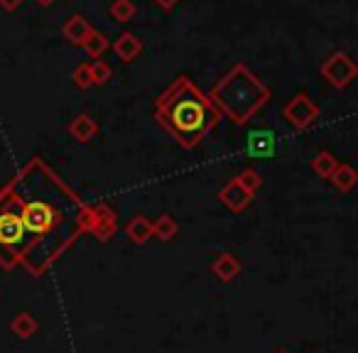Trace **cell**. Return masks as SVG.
Returning <instances> with one entry per match:
<instances>
[{
  "label": "cell",
  "mask_w": 358,
  "mask_h": 353,
  "mask_svg": "<svg viewBox=\"0 0 358 353\" xmlns=\"http://www.w3.org/2000/svg\"><path fill=\"white\" fill-rule=\"evenodd\" d=\"M110 76H113V66L108 64L106 59H94L91 62V79H94V84L103 86L110 81Z\"/></svg>",
  "instance_id": "cell-21"
},
{
  "label": "cell",
  "mask_w": 358,
  "mask_h": 353,
  "mask_svg": "<svg viewBox=\"0 0 358 353\" xmlns=\"http://www.w3.org/2000/svg\"><path fill=\"white\" fill-rule=\"evenodd\" d=\"M108 13L115 22H130L135 17V13H138V8H135L133 0H113Z\"/></svg>",
  "instance_id": "cell-19"
},
{
  "label": "cell",
  "mask_w": 358,
  "mask_h": 353,
  "mask_svg": "<svg viewBox=\"0 0 358 353\" xmlns=\"http://www.w3.org/2000/svg\"><path fill=\"white\" fill-rule=\"evenodd\" d=\"M282 115L292 128L304 130L319 118V106L307 94H297L287 101V106L282 108Z\"/></svg>",
  "instance_id": "cell-5"
},
{
  "label": "cell",
  "mask_w": 358,
  "mask_h": 353,
  "mask_svg": "<svg viewBox=\"0 0 358 353\" xmlns=\"http://www.w3.org/2000/svg\"><path fill=\"white\" fill-rule=\"evenodd\" d=\"M152 115L155 123L187 150L196 147L224 118L211 103L209 94H204L189 76H177L155 99Z\"/></svg>",
  "instance_id": "cell-1"
},
{
  "label": "cell",
  "mask_w": 358,
  "mask_h": 353,
  "mask_svg": "<svg viewBox=\"0 0 358 353\" xmlns=\"http://www.w3.org/2000/svg\"><path fill=\"white\" fill-rule=\"evenodd\" d=\"M71 79H74V84L79 86V89H89V86H94V79H91V64H76V69L71 71Z\"/></svg>",
  "instance_id": "cell-22"
},
{
  "label": "cell",
  "mask_w": 358,
  "mask_h": 353,
  "mask_svg": "<svg viewBox=\"0 0 358 353\" xmlns=\"http://www.w3.org/2000/svg\"><path fill=\"white\" fill-rule=\"evenodd\" d=\"M10 329H13V333H15V336H20V338H30V336H35V333H37V329H40V324H37V319L32 317L30 312H20L15 319H13Z\"/></svg>",
  "instance_id": "cell-17"
},
{
  "label": "cell",
  "mask_w": 358,
  "mask_h": 353,
  "mask_svg": "<svg viewBox=\"0 0 358 353\" xmlns=\"http://www.w3.org/2000/svg\"><path fill=\"white\" fill-rule=\"evenodd\" d=\"M211 103L234 125H245L273 99V91L245 64H234L209 91Z\"/></svg>",
  "instance_id": "cell-2"
},
{
  "label": "cell",
  "mask_w": 358,
  "mask_h": 353,
  "mask_svg": "<svg viewBox=\"0 0 358 353\" xmlns=\"http://www.w3.org/2000/svg\"><path fill=\"white\" fill-rule=\"evenodd\" d=\"M113 52L118 55V59L123 62V64H130V62L143 52V40H140L138 35H133V32H123V35L115 37Z\"/></svg>",
  "instance_id": "cell-11"
},
{
  "label": "cell",
  "mask_w": 358,
  "mask_h": 353,
  "mask_svg": "<svg viewBox=\"0 0 358 353\" xmlns=\"http://www.w3.org/2000/svg\"><path fill=\"white\" fill-rule=\"evenodd\" d=\"M69 135L76 143H91V140L99 135V123H96L89 113H79L69 123Z\"/></svg>",
  "instance_id": "cell-12"
},
{
  "label": "cell",
  "mask_w": 358,
  "mask_h": 353,
  "mask_svg": "<svg viewBox=\"0 0 358 353\" xmlns=\"http://www.w3.org/2000/svg\"><path fill=\"white\" fill-rule=\"evenodd\" d=\"M338 159L334 152H329V150H322V152H317L312 157V172L317 174V177H322V180H331V174L336 172L338 167Z\"/></svg>",
  "instance_id": "cell-15"
},
{
  "label": "cell",
  "mask_w": 358,
  "mask_h": 353,
  "mask_svg": "<svg viewBox=\"0 0 358 353\" xmlns=\"http://www.w3.org/2000/svg\"><path fill=\"white\" fill-rule=\"evenodd\" d=\"M319 71H322V76L327 79L329 86H334V89H346L358 76V64L346 52H334V55H329L327 59H324Z\"/></svg>",
  "instance_id": "cell-3"
},
{
  "label": "cell",
  "mask_w": 358,
  "mask_h": 353,
  "mask_svg": "<svg viewBox=\"0 0 358 353\" xmlns=\"http://www.w3.org/2000/svg\"><path fill=\"white\" fill-rule=\"evenodd\" d=\"M86 233L96 236L99 240H110L118 231V219L115 211L108 204H89L84 216Z\"/></svg>",
  "instance_id": "cell-4"
},
{
  "label": "cell",
  "mask_w": 358,
  "mask_h": 353,
  "mask_svg": "<svg viewBox=\"0 0 358 353\" xmlns=\"http://www.w3.org/2000/svg\"><path fill=\"white\" fill-rule=\"evenodd\" d=\"M125 236L130 238V243L135 245H145L150 238H152V221L148 216L138 214L130 219V224L125 226Z\"/></svg>",
  "instance_id": "cell-13"
},
{
  "label": "cell",
  "mask_w": 358,
  "mask_h": 353,
  "mask_svg": "<svg viewBox=\"0 0 358 353\" xmlns=\"http://www.w3.org/2000/svg\"><path fill=\"white\" fill-rule=\"evenodd\" d=\"M20 3H22V0H0V6L6 8V10H15Z\"/></svg>",
  "instance_id": "cell-24"
},
{
  "label": "cell",
  "mask_w": 358,
  "mask_h": 353,
  "mask_svg": "<svg viewBox=\"0 0 358 353\" xmlns=\"http://www.w3.org/2000/svg\"><path fill=\"white\" fill-rule=\"evenodd\" d=\"M329 182H331L336 192H341V194H348V192H351L353 187L358 185V169L353 167V164L341 162L336 167V172L331 174V180H329Z\"/></svg>",
  "instance_id": "cell-14"
},
{
  "label": "cell",
  "mask_w": 358,
  "mask_h": 353,
  "mask_svg": "<svg viewBox=\"0 0 358 353\" xmlns=\"http://www.w3.org/2000/svg\"><path fill=\"white\" fill-rule=\"evenodd\" d=\"M27 243V231L25 224H22L20 214L13 209L0 211V245L8 248L13 253L15 248H22ZM15 255V253H13ZM20 260V258H17Z\"/></svg>",
  "instance_id": "cell-6"
},
{
  "label": "cell",
  "mask_w": 358,
  "mask_h": 353,
  "mask_svg": "<svg viewBox=\"0 0 358 353\" xmlns=\"http://www.w3.org/2000/svg\"><path fill=\"white\" fill-rule=\"evenodd\" d=\"M211 273L216 275V280L221 282H234L241 275V260L234 253H219L216 260L211 263Z\"/></svg>",
  "instance_id": "cell-10"
},
{
  "label": "cell",
  "mask_w": 358,
  "mask_h": 353,
  "mask_svg": "<svg viewBox=\"0 0 358 353\" xmlns=\"http://www.w3.org/2000/svg\"><path fill=\"white\" fill-rule=\"evenodd\" d=\"M177 3H179V0H155V6H157V8H162L164 13L174 10V8H177Z\"/></svg>",
  "instance_id": "cell-23"
},
{
  "label": "cell",
  "mask_w": 358,
  "mask_h": 353,
  "mask_svg": "<svg viewBox=\"0 0 358 353\" xmlns=\"http://www.w3.org/2000/svg\"><path fill=\"white\" fill-rule=\"evenodd\" d=\"M278 353H289V351H278Z\"/></svg>",
  "instance_id": "cell-26"
},
{
  "label": "cell",
  "mask_w": 358,
  "mask_h": 353,
  "mask_svg": "<svg viewBox=\"0 0 358 353\" xmlns=\"http://www.w3.org/2000/svg\"><path fill=\"white\" fill-rule=\"evenodd\" d=\"M234 180L238 182V185L243 187L245 192H250V194H255V192L263 187V177H260L258 169H253V167L243 169V172H241L238 177H234Z\"/></svg>",
  "instance_id": "cell-20"
},
{
  "label": "cell",
  "mask_w": 358,
  "mask_h": 353,
  "mask_svg": "<svg viewBox=\"0 0 358 353\" xmlns=\"http://www.w3.org/2000/svg\"><path fill=\"white\" fill-rule=\"evenodd\" d=\"M81 47H84V52L91 57V59H101V57L106 55V50L110 47V42H108V37H106L103 32L91 30V35L86 37V42Z\"/></svg>",
  "instance_id": "cell-18"
},
{
  "label": "cell",
  "mask_w": 358,
  "mask_h": 353,
  "mask_svg": "<svg viewBox=\"0 0 358 353\" xmlns=\"http://www.w3.org/2000/svg\"><path fill=\"white\" fill-rule=\"evenodd\" d=\"M245 152L253 159H268L275 152V133L270 128H255L245 140Z\"/></svg>",
  "instance_id": "cell-7"
},
{
  "label": "cell",
  "mask_w": 358,
  "mask_h": 353,
  "mask_svg": "<svg viewBox=\"0 0 358 353\" xmlns=\"http://www.w3.org/2000/svg\"><path fill=\"white\" fill-rule=\"evenodd\" d=\"M219 201L229 211H234V214H241V211H245L250 206V201H253V194H250V192H245L236 180H231V182H226V185L219 189Z\"/></svg>",
  "instance_id": "cell-8"
},
{
  "label": "cell",
  "mask_w": 358,
  "mask_h": 353,
  "mask_svg": "<svg viewBox=\"0 0 358 353\" xmlns=\"http://www.w3.org/2000/svg\"><path fill=\"white\" fill-rule=\"evenodd\" d=\"M91 22L86 20L84 15H71V17H66V22L62 25V35H64V40H69L71 45H76V47H81L86 42V37L91 35Z\"/></svg>",
  "instance_id": "cell-9"
},
{
  "label": "cell",
  "mask_w": 358,
  "mask_h": 353,
  "mask_svg": "<svg viewBox=\"0 0 358 353\" xmlns=\"http://www.w3.org/2000/svg\"><path fill=\"white\" fill-rule=\"evenodd\" d=\"M37 3H40V6H52L55 0H37Z\"/></svg>",
  "instance_id": "cell-25"
},
{
  "label": "cell",
  "mask_w": 358,
  "mask_h": 353,
  "mask_svg": "<svg viewBox=\"0 0 358 353\" xmlns=\"http://www.w3.org/2000/svg\"><path fill=\"white\" fill-rule=\"evenodd\" d=\"M179 231V224L174 216L169 214H162L159 219L152 221V238H159V240H172Z\"/></svg>",
  "instance_id": "cell-16"
}]
</instances>
